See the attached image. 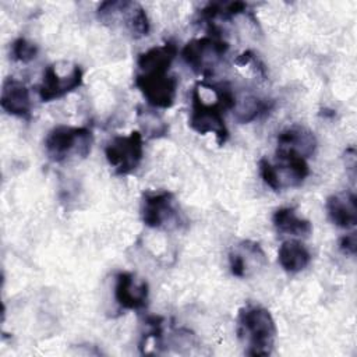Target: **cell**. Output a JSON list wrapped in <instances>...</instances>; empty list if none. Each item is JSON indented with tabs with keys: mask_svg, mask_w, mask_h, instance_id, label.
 I'll return each mask as SVG.
<instances>
[{
	"mask_svg": "<svg viewBox=\"0 0 357 357\" xmlns=\"http://www.w3.org/2000/svg\"><path fill=\"white\" fill-rule=\"evenodd\" d=\"M225 107L216 99L213 103H206L199 92V85L192 88L191 93V113L188 126L201 135L213 134L218 145H225L229 138V130L225 121Z\"/></svg>",
	"mask_w": 357,
	"mask_h": 357,
	"instance_id": "cell-6",
	"label": "cell"
},
{
	"mask_svg": "<svg viewBox=\"0 0 357 357\" xmlns=\"http://www.w3.org/2000/svg\"><path fill=\"white\" fill-rule=\"evenodd\" d=\"M331 222L340 229H350L357 225L356 194L351 191L332 194L325 204Z\"/></svg>",
	"mask_w": 357,
	"mask_h": 357,
	"instance_id": "cell-14",
	"label": "cell"
},
{
	"mask_svg": "<svg viewBox=\"0 0 357 357\" xmlns=\"http://www.w3.org/2000/svg\"><path fill=\"white\" fill-rule=\"evenodd\" d=\"M114 279V298L123 310L139 311L146 307L149 286L145 279L127 271L119 272Z\"/></svg>",
	"mask_w": 357,
	"mask_h": 357,
	"instance_id": "cell-11",
	"label": "cell"
},
{
	"mask_svg": "<svg viewBox=\"0 0 357 357\" xmlns=\"http://www.w3.org/2000/svg\"><path fill=\"white\" fill-rule=\"evenodd\" d=\"M278 149L296 152L304 159L314 155L317 149V138L314 132L303 126H291L282 130L278 137Z\"/></svg>",
	"mask_w": 357,
	"mask_h": 357,
	"instance_id": "cell-15",
	"label": "cell"
},
{
	"mask_svg": "<svg viewBox=\"0 0 357 357\" xmlns=\"http://www.w3.org/2000/svg\"><path fill=\"white\" fill-rule=\"evenodd\" d=\"M258 167L264 183L273 191L298 187L310 174L308 163L303 156L278 148L275 151V163L261 158Z\"/></svg>",
	"mask_w": 357,
	"mask_h": 357,
	"instance_id": "cell-2",
	"label": "cell"
},
{
	"mask_svg": "<svg viewBox=\"0 0 357 357\" xmlns=\"http://www.w3.org/2000/svg\"><path fill=\"white\" fill-rule=\"evenodd\" d=\"M177 53H178V49L173 40H167L163 45L153 46L139 53L137 59L138 71H148L155 68L170 70V66L174 61Z\"/></svg>",
	"mask_w": 357,
	"mask_h": 357,
	"instance_id": "cell-18",
	"label": "cell"
},
{
	"mask_svg": "<svg viewBox=\"0 0 357 357\" xmlns=\"http://www.w3.org/2000/svg\"><path fill=\"white\" fill-rule=\"evenodd\" d=\"M272 107L273 102L269 99H262L252 93H248L245 96L243 95L241 98H237L236 95V106L233 109V113L238 123H250L272 110Z\"/></svg>",
	"mask_w": 357,
	"mask_h": 357,
	"instance_id": "cell-19",
	"label": "cell"
},
{
	"mask_svg": "<svg viewBox=\"0 0 357 357\" xmlns=\"http://www.w3.org/2000/svg\"><path fill=\"white\" fill-rule=\"evenodd\" d=\"M39 53V47L35 42L20 36L17 38L13 43H11V49H10V56L13 60L20 61V63H29L32 60L36 59Z\"/></svg>",
	"mask_w": 357,
	"mask_h": 357,
	"instance_id": "cell-22",
	"label": "cell"
},
{
	"mask_svg": "<svg viewBox=\"0 0 357 357\" xmlns=\"http://www.w3.org/2000/svg\"><path fill=\"white\" fill-rule=\"evenodd\" d=\"M211 35L188 40L180 52L183 61L198 75L209 78L229 52V42L218 28H209Z\"/></svg>",
	"mask_w": 357,
	"mask_h": 357,
	"instance_id": "cell-4",
	"label": "cell"
},
{
	"mask_svg": "<svg viewBox=\"0 0 357 357\" xmlns=\"http://www.w3.org/2000/svg\"><path fill=\"white\" fill-rule=\"evenodd\" d=\"M82 68L75 64L68 74H60L54 64H49L42 75L38 86V95L42 102H52L60 99L82 85Z\"/></svg>",
	"mask_w": 357,
	"mask_h": 357,
	"instance_id": "cell-10",
	"label": "cell"
},
{
	"mask_svg": "<svg viewBox=\"0 0 357 357\" xmlns=\"http://www.w3.org/2000/svg\"><path fill=\"white\" fill-rule=\"evenodd\" d=\"M134 85L146 103L155 109H169L174 105L178 81L169 70H149L135 74Z\"/></svg>",
	"mask_w": 357,
	"mask_h": 357,
	"instance_id": "cell-9",
	"label": "cell"
},
{
	"mask_svg": "<svg viewBox=\"0 0 357 357\" xmlns=\"http://www.w3.org/2000/svg\"><path fill=\"white\" fill-rule=\"evenodd\" d=\"M98 20L109 26H120L132 38L146 36L151 31V22L144 7L135 1L107 0L96 8Z\"/></svg>",
	"mask_w": 357,
	"mask_h": 357,
	"instance_id": "cell-5",
	"label": "cell"
},
{
	"mask_svg": "<svg viewBox=\"0 0 357 357\" xmlns=\"http://www.w3.org/2000/svg\"><path fill=\"white\" fill-rule=\"evenodd\" d=\"M339 250L344 255L354 257L356 251H357V234L354 231H351V233L340 237V240H339Z\"/></svg>",
	"mask_w": 357,
	"mask_h": 357,
	"instance_id": "cell-23",
	"label": "cell"
},
{
	"mask_svg": "<svg viewBox=\"0 0 357 357\" xmlns=\"http://www.w3.org/2000/svg\"><path fill=\"white\" fill-rule=\"evenodd\" d=\"M0 106L10 116L29 120L32 114V100L28 86L14 77L4 78Z\"/></svg>",
	"mask_w": 357,
	"mask_h": 357,
	"instance_id": "cell-13",
	"label": "cell"
},
{
	"mask_svg": "<svg viewBox=\"0 0 357 357\" xmlns=\"http://www.w3.org/2000/svg\"><path fill=\"white\" fill-rule=\"evenodd\" d=\"M278 262L287 273H298L311 262V252L298 240L283 241L278 250Z\"/></svg>",
	"mask_w": 357,
	"mask_h": 357,
	"instance_id": "cell-16",
	"label": "cell"
},
{
	"mask_svg": "<svg viewBox=\"0 0 357 357\" xmlns=\"http://www.w3.org/2000/svg\"><path fill=\"white\" fill-rule=\"evenodd\" d=\"M105 156L114 174L127 176L137 170L144 158V135L134 130L128 135H116L105 146Z\"/></svg>",
	"mask_w": 357,
	"mask_h": 357,
	"instance_id": "cell-8",
	"label": "cell"
},
{
	"mask_svg": "<svg viewBox=\"0 0 357 357\" xmlns=\"http://www.w3.org/2000/svg\"><path fill=\"white\" fill-rule=\"evenodd\" d=\"M93 132L88 127L56 126L45 138V151L54 163L71 159H85L92 149Z\"/></svg>",
	"mask_w": 357,
	"mask_h": 357,
	"instance_id": "cell-3",
	"label": "cell"
},
{
	"mask_svg": "<svg viewBox=\"0 0 357 357\" xmlns=\"http://www.w3.org/2000/svg\"><path fill=\"white\" fill-rule=\"evenodd\" d=\"M236 333L247 356L268 357L273 351L278 329L268 308L258 304H245L238 310Z\"/></svg>",
	"mask_w": 357,
	"mask_h": 357,
	"instance_id": "cell-1",
	"label": "cell"
},
{
	"mask_svg": "<svg viewBox=\"0 0 357 357\" xmlns=\"http://www.w3.org/2000/svg\"><path fill=\"white\" fill-rule=\"evenodd\" d=\"M245 10H247V4L244 1H213V3H208L201 10L199 14L202 21L211 25L216 18L229 21L245 13Z\"/></svg>",
	"mask_w": 357,
	"mask_h": 357,
	"instance_id": "cell-20",
	"label": "cell"
},
{
	"mask_svg": "<svg viewBox=\"0 0 357 357\" xmlns=\"http://www.w3.org/2000/svg\"><path fill=\"white\" fill-rule=\"evenodd\" d=\"M138 121L141 126V132H144L149 138H160L169 132V126L162 120L159 114L152 109L138 107ZM142 134V135H144Z\"/></svg>",
	"mask_w": 357,
	"mask_h": 357,
	"instance_id": "cell-21",
	"label": "cell"
},
{
	"mask_svg": "<svg viewBox=\"0 0 357 357\" xmlns=\"http://www.w3.org/2000/svg\"><path fill=\"white\" fill-rule=\"evenodd\" d=\"M268 262L259 243L243 240L231 247L229 252V266L233 276L244 279L254 275Z\"/></svg>",
	"mask_w": 357,
	"mask_h": 357,
	"instance_id": "cell-12",
	"label": "cell"
},
{
	"mask_svg": "<svg viewBox=\"0 0 357 357\" xmlns=\"http://www.w3.org/2000/svg\"><path fill=\"white\" fill-rule=\"evenodd\" d=\"M141 219L146 227L173 230L181 226V213L176 197L167 190L142 194Z\"/></svg>",
	"mask_w": 357,
	"mask_h": 357,
	"instance_id": "cell-7",
	"label": "cell"
},
{
	"mask_svg": "<svg viewBox=\"0 0 357 357\" xmlns=\"http://www.w3.org/2000/svg\"><path fill=\"white\" fill-rule=\"evenodd\" d=\"M272 223L278 233L289 234L294 237H308L312 231V223L297 215L291 206H283L275 211Z\"/></svg>",
	"mask_w": 357,
	"mask_h": 357,
	"instance_id": "cell-17",
	"label": "cell"
}]
</instances>
